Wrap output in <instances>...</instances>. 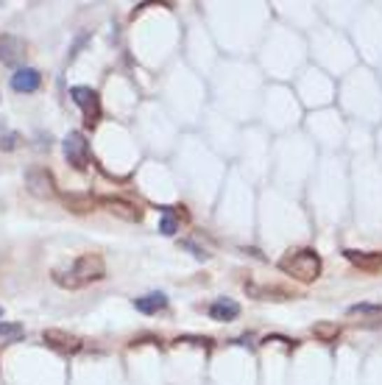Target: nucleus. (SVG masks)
Wrapping results in <instances>:
<instances>
[{"instance_id": "16", "label": "nucleus", "mask_w": 382, "mask_h": 385, "mask_svg": "<svg viewBox=\"0 0 382 385\" xmlns=\"http://www.w3.org/2000/svg\"><path fill=\"white\" fill-rule=\"evenodd\" d=\"M64 204L73 206L76 212H87V209H92V198H64Z\"/></svg>"}, {"instance_id": "18", "label": "nucleus", "mask_w": 382, "mask_h": 385, "mask_svg": "<svg viewBox=\"0 0 382 385\" xmlns=\"http://www.w3.org/2000/svg\"><path fill=\"white\" fill-rule=\"evenodd\" d=\"M374 310H382V304H355V307H349V313H374Z\"/></svg>"}, {"instance_id": "3", "label": "nucleus", "mask_w": 382, "mask_h": 385, "mask_svg": "<svg viewBox=\"0 0 382 385\" xmlns=\"http://www.w3.org/2000/svg\"><path fill=\"white\" fill-rule=\"evenodd\" d=\"M70 98H73V104L81 109L87 126H95V123L101 120V98H98V92H95L92 87H73V90H70Z\"/></svg>"}, {"instance_id": "15", "label": "nucleus", "mask_w": 382, "mask_h": 385, "mask_svg": "<svg viewBox=\"0 0 382 385\" xmlns=\"http://www.w3.org/2000/svg\"><path fill=\"white\" fill-rule=\"evenodd\" d=\"M25 338V327L14 324V321H3L0 324V344H17Z\"/></svg>"}, {"instance_id": "17", "label": "nucleus", "mask_w": 382, "mask_h": 385, "mask_svg": "<svg viewBox=\"0 0 382 385\" xmlns=\"http://www.w3.org/2000/svg\"><path fill=\"white\" fill-rule=\"evenodd\" d=\"M17 143H20V134H6V137H0V148H3V151H14Z\"/></svg>"}, {"instance_id": "8", "label": "nucleus", "mask_w": 382, "mask_h": 385, "mask_svg": "<svg viewBox=\"0 0 382 385\" xmlns=\"http://www.w3.org/2000/svg\"><path fill=\"white\" fill-rule=\"evenodd\" d=\"M25 185H28V190L34 192V195H39V198H48V195H53V176L45 171V168H31L28 174H25Z\"/></svg>"}, {"instance_id": "9", "label": "nucleus", "mask_w": 382, "mask_h": 385, "mask_svg": "<svg viewBox=\"0 0 382 385\" xmlns=\"http://www.w3.org/2000/svg\"><path fill=\"white\" fill-rule=\"evenodd\" d=\"M42 87V73L34 67H20L11 76V90L14 92H36Z\"/></svg>"}, {"instance_id": "14", "label": "nucleus", "mask_w": 382, "mask_h": 385, "mask_svg": "<svg viewBox=\"0 0 382 385\" xmlns=\"http://www.w3.org/2000/svg\"><path fill=\"white\" fill-rule=\"evenodd\" d=\"M313 335H316L318 341H324V344H332V341H338L341 327H338L335 321H318V324L313 327Z\"/></svg>"}, {"instance_id": "7", "label": "nucleus", "mask_w": 382, "mask_h": 385, "mask_svg": "<svg viewBox=\"0 0 382 385\" xmlns=\"http://www.w3.org/2000/svg\"><path fill=\"white\" fill-rule=\"evenodd\" d=\"M98 204L106 209V212H112V215H118V218H123V220H140L143 218V209L137 206V204H132V201H123V198H98Z\"/></svg>"}, {"instance_id": "19", "label": "nucleus", "mask_w": 382, "mask_h": 385, "mask_svg": "<svg viewBox=\"0 0 382 385\" xmlns=\"http://www.w3.org/2000/svg\"><path fill=\"white\" fill-rule=\"evenodd\" d=\"M0 318H3V307H0Z\"/></svg>"}, {"instance_id": "13", "label": "nucleus", "mask_w": 382, "mask_h": 385, "mask_svg": "<svg viewBox=\"0 0 382 385\" xmlns=\"http://www.w3.org/2000/svg\"><path fill=\"white\" fill-rule=\"evenodd\" d=\"M209 316H212L215 321H232V318L240 316V304L232 302V299H218V302L209 304Z\"/></svg>"}, {"instance_id": "6", "label": "nucleus", "mask_w": 382, "mask_h": 385, "mask_svg": "<svg viewBox=\"0 0 382 385\" xmlns=\"http://www.w3.org/2000/svg\"><path fill=\"white\" fill-rule=\"evenodd\" d=\"M25 59V42L14 34H0V62L6 67H20Z\"/></svg>"}, {"instance_id": "2", "label": "nucleus", "mask_w": 382, "mask_h": 385, "mask_svg": "<svg viewBox=\"0 0 382 385\" xmlns=\"http://www.w3.org/2000/svg\"><path fill=\"white\" fill-rule=\"evenodd\" d=\"M279 268L288 276H293V279L307 285V282H316L321 276V257L316 251H310V248H290L279 260Z\"/></svg>"}, {"instance_id": "5", "label": "nucleus", "mask_w": 382, "mask_h": 385, "mask_svg": "<svg viewBox=\"0 0 382 385\" xmlns=\"http://www.w3.org/2000/svg\"><path fill=\"white\" fill-rule=\"evenodd\" d=\"M42 338H45V344H48L50 349L64 352V355H76V352H81V349H84V341H81L78 335L64 332V330H45V332H42Z\"/></svg>"}, {"instance_id": "12", "label": "nucleus", "mask_w": 382, "mask_h": 385, "mask_svg": "<svg viewBox=\"0 0 382 385\" xmlns=\"http://www.w3.org/2000/svg\"><path fill=\"white\" fill-rule=\"evenodd\" d=\"M165 307H168V296H165V293H148V296L134 299V310H137V313H146V316H154V313H160V310H165Z\"/></svg>"}, {"instance_id": "11", "label": "nucleus", "mask_w": 382, "mask_h": 385, "mask_svg": "<svg viewBox=\"0 0 382 385\" xmlns=\"http://www.w3.org/2000/svg\"><path fill=\"white\" fill-rule=\"evenodd\" d=\"M182 206H162V218H160V232L162 234H176L179 232V218L188 220V212H179Z\"/></svg>"}, {"instance_id": "4", "label": "nucleus", "mask_w": 382, "mask_h": 385, "mask_svg": "<svg viewBox=\"0 0 382 385\" xmlns=\"http://www.w3.org/2000/svg\"><path fill=\"white\" fill-rule=\"evenodd\" d=\"M64 160L76 168V171H87L90 168V143L81 132H70L64 137Z\"/></svg>"}, {"instance_id": "1", "label": "nucleus", "mask_w": 382, "mask_h": 385, "mask_svg": "<svg viewBox=\"0 0 382 385\" xmlns=\"http://www.w3.org/2000/svg\"><path fill=\"white\" fill-rule=\"evenodd\" d=\"M106 276V265L98 254H81L78 260H73L67 268H56L53 271V282L59 288H67V290H78L90 282H98Z\"/></svg>"}, {"instance_id": "10", "label": "nucleus", "mask_w": 382, "mask_h": 385, "mask_svg": "<svg viewBox=\"0 0 382 385\" xmlns=\"http://www.w3.org/2000/svg\"><path fill=\"white\" fill-rule=\"evenodd\" d=\"M349 262H355L363 271H380L382 268V251H344Z\"/></svg>"}]
</instances>
